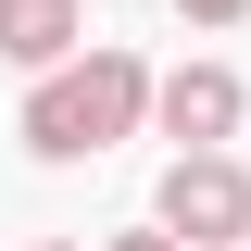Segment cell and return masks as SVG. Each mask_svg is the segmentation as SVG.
<instances>
[{
	"label": "cell",
	"mask_w": 251,
	"mask_h": 251,
	"mask_svg": "<svg viewBox=\"0 0 251 251\" xmlns=\"http://www.w3.org/2000/svg\"><path fill=\"white\" fill-rule=\"evenodd\" d=\"M100 251H188L176 226H126V239H100Z\"/></svg>",
	"instance_id": "8992f818"
},
{
	"label": "cell",
	"mask_w": 251,
	"mask_h": 251,
	"mask_svg": "<svg viewBox=\"0 0 251 251\" xmlns=\"http://www.w3.org/2000/svg\"><path fill=\"white\" fill-rule=\"evenodd\" d=\"M176 13H188V25H214V38H226V25L251 13V0H176Z\"/></svg>",
	"instance_id": "5b68a950"
},
{
	"label": "cell",
	"mask_w": 251,
	"mask_h": 251,
	"mask_svg": "<svg viewBox=\"0 0 251 251\" xmlns=\"http://www.w3.org/2000/svg\"><path fill=\"white\" fill-rule=\"evenodd\" d=\"M151 126L176 138V151H226L251 126V88L226 75V63H176V75H151Z\"/></svg>",
	"instance_id": "3957f363"
},
{
	"label": "cell",
	"mask_w": 251,
	"mask_h": 251,
	"mask_svg": "<svg viewBox=\"0 0 251 251\" xmlns=\"http://www.w3.org/2000/svg\"><path fill=\"white\" fill-rule=\"evenodd\" d=\"M25 251H88V239H25Z\"/></svg>",
	"instance_id": "52a82bcc"
},
{
	"label": "cell",
	"mask_w": 251,
	"mask_h": 251,
	"mask_svg": "<svg viewBox=\"0 0 251 251\" xmlns=\"http://www.w3.org/2000/svg\"><path fill=\"white\" fill-rule=\"evenodd\" d=\"M75 38H88V13H75V0H0V63H63L75 50Z\"/></svg>",
	"instance_id": "277c9868"
},
{
	"label": "cell",
	"mask_w": 251,
	"mask_h": 251,
	"mask_svg": "<svg viewBox=\"0 0 251 251\" xmlns=\"http://www.w3.org/2000/svg\"><path fill=\"white\" fill-rule=\"evenodd\" d=\"M151 126V63L138 50H63V63H38V88H25V151L38 163H100L113 138H138Z\"/></svg>",
	"instance_id": "6da1fadb"
},
{
	"label": "cell",
	"mask_w": 251,
	"mask_h": 251,
	"mask_svg": "<svg viewBox=\"0 0 251 251\" xmlns=\"http://www.w3.org/2000/svg\"><path fill=\"white\" fill-rule=\"evenodd\" d=\"M151 226H176L188 251L251 239V163H239V151H176L163 188H151Z\"/></svg>",
	"instance_id": "7a4b0ae2"
},
{
	"label": "cell",
	"mask_w": 251,
	"mask_h": 251,
	"mask_svg": "<svg viewBox=\"0 0 251 251\" xmlns=\"http://www.w3.org/2000/svg\"><path fill=\"white\" fill-rule=\"evenodd\" d=\"M226 251H251V239H226Z\"/></svg>",
	"instance_id": "ba28073f"
}]
</instances>
